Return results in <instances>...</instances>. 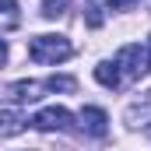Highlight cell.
Instances as JSON below:
<instances>
[{"instance_id": "cell-1", "label": "cell", "mask_w": 151, "mask_h": 151, "mask_svg": "<svg viewBox=\"0 0 151 151\" xmlns=\"http://www.w3.org/2000/svg\"><path fill=\"white\" fill-rule=\"evenodd\" d=\"M28 56L42 67H56L74 56V46L67 35H32L28 39Z\"/></svg>"}, {"instance_id": "cell-2", "label": "cell", "mask_w": 151, "mask_h": 151, "mask_svg": "<svg viewBox=\"0 0 151 151\" xmlns=\"http://www.w3.org/2000/svg\"><path fill=\"white\" fill-rule=\"evenodd\" d=\"M116 70H119V81H141V77L151 70V49L148 42H130L116 53Z\"/></svg>"}, {"instance_id": "cell-3", "label": "cell", "mask_w": 151, "mask_h": 151, "mask_svg": "<svg viewBox=\"0 0 151 151\" xmlns=\"http://www.w3.org/2000/svg\"><path fill=\"white\" fill-rule=\"evenodd\" d=\"M28 123H32L35 130H42V134H63V130L74 127V116H70V109H63V106H46V109H39Z\"/></svg>"}, {"instance_id": "cell-4", "label": "cell", "mask_w": 151, "mask_h": 151, "mask_svg": "<svg viewBox=\"0 0 151 151\" xmlns=\"http://www.w3.org/2000/svg\"><path fill=\"white\" fill-rule=\"evenodd\" d=\"M123 123L130 130H141V127H151V88L141 91L127 109H123Z\"/></svg>"}, {"instance_id": "cell-5", "label": "cell", "mask_w": 151, "mask_h": 151, "mask_svg": "<svg viewBox=\"0 0 151 151\" xmlns=\"http://www.w3.org/2000/svg\"><path fill=\"white\" fill-rule=\"evenodd\" d=\"M77 119H81V130L91 134V137H106V130H109V116H106V109H99V106H84L77 113Z\"/></svg>"}, {"instance_id": "cell-6", "label": "cell", "mask_w": 151, "mask_h": 151, "mask_svg": "<svg viewBox=\"0 0 151 151\" xmlns=\"http://www.w3.org/2000/svg\"><path fill=\"white\" fill-rule=\"evenodd\" d=\"M42 91H46V81H14V84H7V95L14 102H39Z\"/></svg>"}, {"instance_id": "cell-7", "label": "cell", "mask_w": 151, "mask_h": 151, "mask_svg": "<svg viewBox=\"0 0 151 151\" xmlns=\"http://www.w3.org/2000/svg\"><path fill=\"white\" fill-rule=\"evenodd\" d=\"M25 127H28V116L21 109H14V106L0 109V137H18Z\"/></svg>"}, {"instance_id": "cell-8", "label": "cell", "mask_w": 151, "mask_h": 151, "mask_svg": "<svg viewBox=\"0 0 151 151\" xmlns=\"http://www.w3.org/2000/svg\"><path fill=\"white\" fill-rule=\"evenodd\" d=\"M95 81L102 84V88H119L123 81H119V70H116L113 60H102V63H95Z\"/></svg>"}, {"instance_id": "cell-9", "label": "cell", "mask_w": 151, "mask_h": 151, "mask_svg": "<svg viewBox=\"0 0 151 151\" xmlns=\"http://www.w3.org/2000/svg\"><path fill=\"white\" fill-rule=\"evenodd\" d=\"M70 14V0H42V18L46 21H60Z\"/></svg>"}, {"instance_id": "cell-10", "label": "cell", "mask_w": 151, "mask_h": 151, "mask_svg": "<svg viewBox=\"0 0 151 151\" xmlns=\"http://www.w3.org/2000/svg\"><path fill=\"white\" fill-rule=\"evenodd\" d=\"M21 21V14H18V0H0V25L4 28H14Z\"/></svg>"}, {"instance_id": "cell-11", "label": "cell", "mask_w": 151, "mask_h": 151, "mask_svg": "<svg viewBox=\"0 0 151 151\" xmlns=\"http://www.w3.org/2000/svg\"><path fill=\"white\" fill-rule=\"evenodd\" d=\"M77 88V81L70 74H53V77H46V91H74Z\"/></svg>"}, {"instance_id": "cell-12", "label": "cell", "mask_w": 151, "mask_h": 151, "mask_svg": "<svg viewBox=\"0 0 151 151\" xmlns=\"http://www.w3.org/2000/svg\"><path fill=\"white\" fill-rule=\"evenodd\" d=\"M106 4H109L113 11H127V7H134L137 0H106Z\"/></svg>"}, {"instance_id": "cell-13", "label": "cell", "mask_w": 151, "mask_h": 151, "mask_svg": "<svg viewBox=\"0 0 151 151\" xmlns=\"http://www.w3.org/2000/svg\"><path fill=\"white\" fill-rule=\"evenodd\" d=\"M4 63H7V42L0 39V67H4Z\"/></svg>"}, {"instance_id": "cell-14", "label": "cell", "mask_w": 151, "mask_h": 151, "mask_svg": "<svg viewBox=\"0 0 151 151\" xmlns=\"http://www.w3.org/2000/svg\"><path fill=\"white\" fill-rule=\"evenodd\" d=\"M148 49H151V35H148Z\"/></svg>"}, {"instance_id": "cell-15", "label": "cell", "mask_w": 151, "mask_h": 151, "mask_svg": "<svg viewBox=\"0 0 151 151\" xmlns=\"http://www.w3.org/2000/svg\"><path fill=\"white\" fill-rule=\"evenodd\" d=\"M148 7H151V0H148Z\"/></svg>"}]
</instances>
